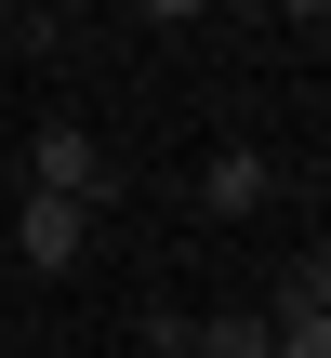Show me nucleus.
Instances as JSON below:
<instances>
[{
	"mask_svg": "<svg viewBox=\"0 0 331 358\" xmlns=\"http://www.w3.org/2000/svg\"><path fill=\"white\" fill-rule=\"evenodd\" d=\"M265 186H279V173H265L252 146H226V159L199 173V199H212V213H265Z\"/></svg>",
	"mask_w": 331,
	"mask_h": 358,
	"instance_id": "obj_3",
	"label": "nucleus"
},
{
	"mask_svg": "<svg viewBox=\"0 0 331 358\" xmlns=\"http://www.w3.org/2000/svg\"><path fill=\"white\" fill-rule=\"evenodd\" d=\"M27 173H40V199H80V213H93V199L119 186V173H106V146H93V133H66V120H53L40 146H27Z\"/></svg>",
	"mask_w": 331,
	"mask_h": 358,
	"instance_id": "obj_1",
	"label": "nucleus"
},
{
	"mask_svg": "<svg viewBox=\"0 0 331 358\" xmlns=\"http://www.w3.org/2000/svg\"><path fill=\"white\" fill-rule=\"evenodd\" d=\"M199 358H279L265 306H226V319H199Z\"/></svg>",
	"mask_w": 331,
	"mask_h": 358,
	"instance_id": "obj_4",
	"label": "nucleus"
},
{
	"mask_svg": "<svg viewBox=\"0 0 331 358\" xmlns=\"http://www.w3.org/2000/svg\"><path fill=\"white\" fill-rule=\"evenodd\" d=\"M80 239H93V213H80V199H40V186H27V213H13V252H27L40 279H66V266H80Z\"/></svg>",
	"mask_w": 331,
	"mask_h": 358,
	"instance_id": "obj_2",
	"label": "nucleus"
}]
</instances>
